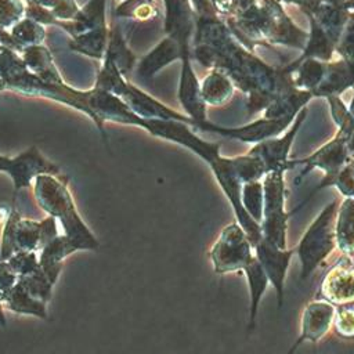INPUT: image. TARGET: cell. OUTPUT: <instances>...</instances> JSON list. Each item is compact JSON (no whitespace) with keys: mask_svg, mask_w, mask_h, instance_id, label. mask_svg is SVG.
I'll return each mask as SVG.
<instances>
[{"mask_svg":"<svg viewBox=\"0 0 354 354\" xmlns=\"http://www.w3.org/2000/svg\"><path fill=\"white\" fill-rule=\"evenodd\" d=\"M228 26L243 46L279 44L303 50L308 32L299 28L279 0H250L228 17Z\"/></svg>","mask_w":354,"mask_h":354,"instance_id":"6da1fadb","label":"cell"},{"mask_svg":"<svg viewBox=\"0 0 354 354\" xmlns=\"http://www.w3.org/2000/svg\"><path fill=\"white\" fill-rule=\"evenodd\" d=\"M33 195L39 206L62 227L64 235L72 239L79 250H97L100 243L76 210L64 174H39L33 180Z\"/></svg>","mask_w":354,"mask_h":354,"instance_id":"7a4b0ae2","label":"cell"},{"mask_svg":"<svg viewBox=\"0 0 354 354\" xmlns=\"http://www.w3.org/2000/svg\"><path fill=\"white\" fill-rule=\"evenodd\" d=\"M337 205V199L326 203L295 246V254L300 261L301 279H307L336 250L335 218Z\"/></svg>","mask_w":354,"mask_h":354,"instance_id":"3957f363","label":"cell"},{"mask_svg":"<svg viewBox=\"0 0 354 354\" xmlns=\"http://www.w3.org/2000/svg\"><path fill=\"white\" fill-rule=\"evenodd\" d=\"M57 235H59L58 225L53 216L36 221L22 217L12 209L1 231L0 261L8 260L17 252H39Z\"/></svg>","mask_w":354,"mask_h":354,"instance_id":"277c9868","label":"cell"},{"mask_svg":"<svg viewBox=\"0 0 354 354\" xmlns=\"http://www.w3.org/2000/svg\"><path fill=\"white\" fill-rule=\"evenodd\" d=\"M348 141H350V138L347 136H344L340 131H336L335 136L329 141L322 144L319 148H317L310 155H307L304 158H300V159H292V166L293 167L303 166L300 174L295 178L296 184H299L301 181V178L304 176H307L314 169H319L324 173V178L321 180L319 185L297 207H295L290 213H295L301 206H304V203L310 199V196H313L317 191H319L325 187H332L333 180L337 176V173L351 159V155H350V151H348Z\"/></svg>","mask_w":354,"mask_h":354,"instance_id":"5b68a950","label":"cell"},{"mask_svg":"<svg viewBox=\"0 0 354 354\" xmlns=\"http://www.w3.org/2000/svg\"><path fill=\"white\" fill-rule=\"evenodd\" d=\"M285 173L270 171L263 177L264 210L260 223L263 238L279 248H286L288 223L292 213L286 212V183Z\"/></svg>","mask_w":354,"mask_h":354,"instance_id":"8992f818","label":"cell"},{"mask_svg":"<svg viewBox=\"0 0 354 354\" xmlns=\"http://www.w3.org/2000/svg\"><path fill=\"white\" fill-rule=\"evenodd\" d=\"M209 257L217 274L242 271L254 257V248L241 224L234 221L221 230L210 248Z\"/></svg>","mask_w":354,"mask_h":354,"instance_id":"52a82bcc","label":"cell"},{"mask_svg":"<svg viewBox=\"0 0 354 354\" xmlns=\"http://www.w3.org/2000/svg\"><path fill=\"white\" fill-rule=\"evenodd\" d=\"M307 113H308V109L306 106L297 113V116L295 118L292 124L281 136L271 137V138L263 140L257 144H253V147L248 151L260 159V162L266 167L267 173H270V171L285 173V171L293 169L292 159L289 158V153H290L292 145L295 142V138L299 134V131L307 118Z\"/></svg>","mask_w":354,"mask_h":354,"instance_id":"ba28073f","label":"cell"},{"mask_svg":"<svg viewBox=\"0 0 354 354\" xmlns=\"http://www.w3.org/2000/svg\"><path fill=\"white\" fill-rule=\"evenodd\" d=\"M0 171H6L11 177L14 184V194L22 188L32 187L35 177L39 174H62L61 169L46 159L36 147L26 149L15 158L0 155Z\"/></svg>","mask_w":354,"mask_h":354,"instance_id":"9c48e42d","label":"cell"},{"mask_svg":"<svg viewBox=\"0 0 354 354\" xmlns=\"http://www.w3.org/2000/svg\"><path fill=\"white\" fill-rule=\"evenodd\" d=\"M295 118L285 116V118L268 119V118L263 116L254 122H250L243 126H236V127L218 126L209 120H205V122L198 123L195 127H199L201 130H205V131L220 134V136L231 138V140L249 142V144H257L263 140L281 136L292 124Z\"/></svg>","mask_w":354,"mask_h":354,"instance_id":"30bf717a","label":"cell"},{"mask_svg":"<svg viewBox=\"0 0 354 354\" xmlns=\"http://www.w3.org/2000/svg\"><path fill=\"white\" fill-rule=\"evenodd\" d=\"M335 311L336 306L324 299H315L308 301L301 310L300 335L285 354H295L299 346L306 342L317 343L324 339L332 329Z\"/></svg>","mask_w":354,"mask_h":354,"instance_id":"8fae6325","label":"cell"},{"mask_svg":"<svg viewBox=\"0 0 354 354\" xmlns=\"http://www.w3.org/2000/svg\"><path fill=\"white\" fill-rule=\"evenodd\" d=\"M253 248L254 256L260 261L270 279V283L277 292V303L281 308L283 303L286 275L295 254V248H279L266 238H261Z\"/></svg>","mask_w":354,"mask_h":354,"instance_id":"7c38bea8","label":"cell"},{"mask_svg":"<svg viewBox=\"0 0 354 354\" xmlns=\"http://www.w3.org/2000/svg\"><path fill=\"white\" fill-rule=\"evenodd\" d=\"M333 306L354 303V263L351 257L342 256L324 275L319 297Z\"/></svg>","mask_w":354,"mask_h":354,"instance_id":"4fadbf2b","label":"cell"},{"mask_svg":"<svg viewBox=\"0 0 354 354\" xmlns=\"http://www.w3.org/2000/svg\"><path fill=\"white\" fill-rule=\"evenodd\" d=\"M354 87V62L339 58L326 61L325 73L321 83L313 91L314 97L326 98L329 95H340L347 88Z\"/></svg>","mask_w":354,"mask_h":354,"instance_id":"5bb4252c","label":"cell"},{"mask_svg":"<svg viewBox=\"0 0 354 354\" xmlns=\"http://www.w3.org/2000/svg\"><path fill=\"white\" fill-rule=\"evenodd\" d=\"M306 17L310 22V30H308V37H307L306 46L297 58L283 64V66H286V68L295 66L307 58L330 61L332 55L335 54V50H336L335 41L328 36V33L322 29V26L317 22V19L313 15L307 14Z\"/></svg>","mask_w":354,"mask_h":354,"instance_id":"9a60e30c","label":"cell"},{"mask_svg":"<svg viewBox=\"0 0 354 354\" xmlns=\"http://www.w3.org/2000/svg\"><path fill=\"white\" fill-rule=\"evenodd\" d=\"M77 250L79 249L76 243L66 235H57L40 250L39 263L44 274L53 283L57 282L58 275L62 270V260L72 253H76Z\"/></svg>","mask_w":354,"mask_h":354,"instance_id":"2e32d148","label":"cell"},{"mask_svg":"<svg viewBox=\"0 0 354 354\" xmlns=\"http://www.w3.org/2000/svg\"><path fill=\"white\" fill-rule=\"evenodd\" d=\"M335 239L342 256L354 257V198H343L337 205Z\"/></svg>","mask_w":354,"mask_h":354,"instance_id":"e0dca14e","label":"cell"},{"mask_svg":"<svg viewBox=\"0 0 354 354\" xmlns=\"http://www.w3.org/2000/svg\"><path fill=\"white\" fill-rule=\"evenodd\" d=\"M242 271L246 277L249 289V329L252 330L256 326V317L261 297L271 283L256 256L246 264Z\"/></svg>","mask_w":354,"mask_h":354,"instance_id":"ac0fdd59","label":"cell"},{"mask_svg":"<svg viewBox=\"0 0 354 354\" xmlns=\"http://www.w3.org/2000/svg\"><path fill=\"white\" fill-rule=\"evenodd\" d=\"M0 301L4 308L12 313L32 314L43 319L47 318V308H46L47 303L33 297L19 281L11 289L0 295Z\"/></svg>","mask_w":354,"mask_h":354,"instance_id":"d6986e66","label":"cell"},{"mask_svg":"<svg viewBox=\"0 0 354 354\" xmlns=\"http://www.w3.org/2000/svg\"><path fill=\"white\" fill-rule=\"evenodd\" d=\"M350 12L351 11L343 8L332 0H322L318 10L310 15L317 19V22L322 26L328 36L335 41V44H337Z\"/></svg>","mask_w":354,"mask_h":354,"instance_id":"ffe728a7","label":"cell"},{"mask_svg":"<svg viewBox=\"0 0 354 354\" xmlns=\"http://www.w3.org/2000/svg\"><path fill=\"white\" fill-rule=\"evenodd\" d=\"M234 90L235 84L231 77L220 69H213V72L205 79L201 93L205 102L223 105L234 95Z\"/></svg>","mask_w":354,"mask_h":354,"instance_id":"44dd1931","label":"cell"},{"mask_svg":"<svg viewBox=\"0 0 354 354\" xmlns=\"http://www.w3.org/2000/svg\"><path fill=\"white\" fill-rule=\"evenodd\" d=\"M241 202L248 216L260 224L263 218V210H264L263 181L256 180V181H249L242 184Z\"/></svg>","mask_w":354,"mask_h":354,"instance_id":"7402d4cb","label":"cell"},{"mask_svg":"<svg viewBox=\"0 0 354 354\" xmlns=\"http://www.w3.org/2000/svg\"><path fill=\"white\" fill-rule=\"evenodd\" d=\"M235 173L242 184L256 180H263V177L267 174L266 167L260 162L259 158L252 155L250 152H246L243 155L232 156Z\"/></svg>","mask_w":354,"mask_h":354,"instance_id":"603a6c76","label":"cell"},{"mask_svg":"<svg viewBox=\"0 0 354 354\" xmlns=\"http://www.w3.org/2000/svg\"><path fill=\"white\" fill-rule=\"evenodd\" d=\"M325 100L328 102L329 112L337 127V131L351 138L354 133V115L350 112L348 106L343 102L340 95H329Z\"/></svg>","mask_w":354,"mask_h":354,"instance_id":"cb8c5ba5","label":"cell"},{"mask_svg":"<svg viewBox=\"0 0 354 354\" xmlns=\"http://www.w3.org/2000/svg\"><path fill=\"white\" fill-rule=\"evenodd\" d=\"M18 281L24 285V288L36 299H40L44 303H48L51 299V290L54 283L47 278L43 268L28 274L18 277Z\"/></svg>","mask_w":354,"mask_h":354,"instance_id":"d4e9b609","label":"cell"},{"mask_svg":"<svg viewBox=\"0 0 354 354\" xmlns=\"http://www.w3.org/2000/svg\"><path fill=\"white\" fill-rule=\"evenodd\" d=\"M332 328L339 337L354 339V306L353 304L336 306Z\"/></svg>","mask_w":354,"mask_h":354,"instance_id":"484cf974","label":"cell"},{"mask_svg":"<svg viewBox=\"0 0 354 354\" xmlns=\"http://www.w3.org/2000/svg\"><path fill=\"white\" fill-rule=\"evenodd\" d=\"M8 263V266L12 268V271L21 277V275H28L36 270H39L41 266L39 263V257H37V252H28V250H22V252H17L15 254H12L8 260H6Z\"/></svg>","mask_w":354,"mask_h":354,"instance_id":"4316f807","label":"cell"},{"mask_svg":"<svg viewBox=\"0 0 354 354\" xmlns=\"http://www.w3.org/2000/svg\"><path fill=\"white\" fill-rule=\"evenodd\" d=\"M335 53L339 54L340 58L354 62V11H351L348 15V19L336 44Z\"/></svg>","mask_w":354,"mask_h":354,"instance_id":"83f0119b","label":"cell"},{"mask_svg":"<svg viewBox=\"0 0 354 354\" xmlns=\"http://www.w3.org/2000/svg\"><path fill=\"white\" fill-rule=\"evenodd\" d=\"M332 187H335L343 198H354V169L350 162L337 173Z\"/></svg>","mask_w":354,"mask_h":354,"instance_id":"f1b7e54d","label":"cell"},{"mask_svg":"<svg viewBox=\"0 0 354 354\" xmlns=\"http://www.w3.org/2000/svg\"><path fill=\"white\" fill-rule=\"evenodd\" d=\"M18 282V275L12 271L7 261H0V295L11 289Z\"/></svg>","mask_w":354,"mask_h":354,"instance_id":"f546056e","label":"cell"},{"mask_svg":"<svg viewBox=\"0 0 354 354\" xmlns=\"http://www.w3.org/2000/svg\"><path fill=\"white\" fill-rule=\"evenodd\" d=\"M282 4H293L301 10V12L306 14H314L322 0H279Z\"/></svg>","mask_w":354,"mask_h":354,"instance_id":"4dcf8cb0","label":"cell"},{"mask_svg":"<svg viewBox=\"0 0 354 354\" xmlns=\"http://www.w3.org/2000/svg\"><path fill=\"white\" fill-rule=\"evenodd\" d=\"M348 11H354V0H332Z\"/></svg>","mask_w":354,"mask_h":354,"instance_id":"1f68e13d","label":"cell"},{"mask_svg":"<svg viewBox=\"0 0 354 354\" xmlns=\"http://www.w3.org/2000/svg\"><path fill=\"white\" fill-rule=\"evenodd\" d=\"M0 326H3V328H6V326H7V319H6L4 307L1 306V301H0Z\"/></svg>","mask_w":354,"mask_h":354,"instance_id":"d6a6232c","label":"cell"},{"mask_svg":"<svg viewBox=\"0 0 354 354\" xmlns=\"http://www.w3.org/2000/svg\"><path fill=\"white\" fill-rule=\"evenodd\" d=\"M348 151H350V155L354 156V133H353V136H351V138L348 141Z\"/></svg>","mask_w":354,"mask_h":354,"instance_id":"836d02e7","label":"cell"},{"mask_svg":"<svg viewBox=\"0 0 354 354\" xmlns=\"http://www.w3.org/2000/svg\"><path fill=\"white\" fill-rule=\"evenodd\" d=\"M348 109H350V112L354 115V95H353V100H351V102H350V105H348Z\"/></svg>","mask_w":354,"mask_h":354,"instance_id":"e575fe53","label":"cell"},{"mask_svg":"<svg viewBox=\"0 0 354 354\" xmlns=\"http://www.w3.org/2000/svg\"><path fill=\"white\" fill-rule=\"evenodd\" d=\"M350 165L353 166V169H354V156H351V159H350Z\"/></svg>","mask_w":354,"mask_h":354,"instance_id":"d590c367","label":"cell"}]
</instances>
